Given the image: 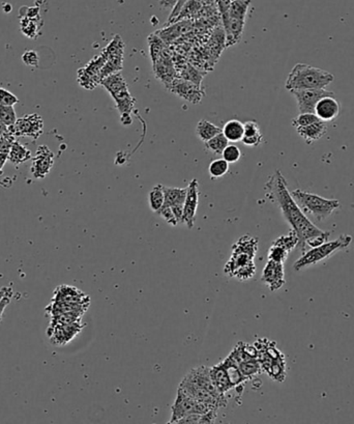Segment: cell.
Returning <instances> with one entry per match:
<instances>
[{"instance_id": "8992f818", "label": "cell", "mask_w": 354, "mask_h": 424, "mask_svg": "<svg viewBox=\"0 0 354 424\" xmlns=\"http://www.w3.org/2000/svg\"><path fill=\"white\" fill-rule=\"evenodd\" d=\"M291 195L306 215L312 216L319 222L324 221L333 215V212L341 208V203L337 199H324L299 189L292 191Z\"/></svg>"}, {"instance_id": "74e56055", "label": "cell", "mask_w": 354, "mask_h": 424, "mask_svg": "<svg viewBox=\"0 0 354 424\" xmlns=\"http://www.w3.org/2000/svg\"><path fill=\"white\" fill-rule=\"evenodd\" d=\"M298 237L296 236L295 232L293 230L289 232L288 234H285V236H281L279 238H277L273 244L277 245V246L283 247L286 250L291 252L292 250H294L295 247L298 246Z\"/></svg>"}, {"instance_id": "e575fe53", "label": "cell", "mask_w": 354, "mask_h": 424, "mask_svg": "<svg viewBox=\"0 0 354 424\" xmlns=\"http://www.w3.org/2000/svg\"><path fill=\"white\" fill-rule=\"evenodd\" d=\"M148 47L149 55H150L151 62H153V64L159 59L161 52L168 47V45H166L165 42L157 33H153V35L148 37Z\"/></svg>"}, {"instance_id": "4fadbf2b", "label": "cell", "mask_w": 354, "mask_h": 424, "mask_svg": "<svg viewBox=\"0 0 354 424\" xmlns=\"http://www.w3.org/2000/svg\"><path fill=\"white\" fill-rule=\"evenodd\" d=\"M106 58L104 54L91 60L85 68H81L78 72V80L81 86L87 89H92L97 84H101V72L105 64Z\"/></svg>"}, {"instance_id": "30bf717a", "label": "cell", "mask_w": 354, "mask_h": 424, "mask_svg": "<svg viewBox=\"0 0 354 424\" xmlns=\"http://www.w3.org/2000/svg\"><path fill=\"white\" fill-rule=\"evenodd\" d=\"M124 46L119 35H115L110 42L109 45L104 50L103 54L106 58L105 64L101 72V79L111 74L119 72L122 68Z\"/></svg>"}, {"instance_id": "44dd1931", "label": "cell", "mask_w": 354, "mask_h": 424, "mask_svg": "<svg viewBox=\"0 0 354 424\" xmlns=\"http://www.w3.org/2000/svg\"><path fill=\"white\" fill-rule=\"evenodd\" d=\"M192 20H181L171 24V26H165L161 30L157 31V35L165 42L166 45L173 43L177 37L186 35L193 28Z\"/></svg>"}, {"instance_id": "603a6c76", "label": "cell", "mask_w": 354, "mask_h": 424, "mask_svg": "<svg viewBox=\"0 0 354 424\" xmlns=\"http://www.w3.org/2000/svg\"><path fill=\"white\" fill-rule=\"evenodd\" d=\"M209 374H210L211 381L213 385L215 386L217 390L221 394H225L229 390L233 389V386L230 383L229 378H228L227 371L223 362L215 367H209Z\"/></svg>"}, {"instance_id": "f907efd6", "label": "cell", "mask_w": 354, "mask_h": 424, "mask_svg": "<svg viewBox=\"0 0 354 424\" xmlns=\"http://www.w3.org/2000/svg\"><path fill=\"white\" fill-rule=\"evenodd\" d=\"M178 0H159V6L164 8H173Z\"/></svg>"}, {"instance_id": "277c9868", "label": "cell", "mask_w": 354, "mask_h": 424, "mask_svg": "<svg viewBox=\"0 0 354 424\" xmlns=\"http://www.w3.org/2000/svg\"><path fill=\"white\" fill-rule=\"evenodd\" d=\"M257 349V358L261 369L267 374L271 379L277 383H283L286 379L287 367L283 353L277 348L275 342L263 338L258 340L254 344Z\"/></svg>"}, {"instance_id": "c3c4849f", "label": "cell", "mask_w": 354, "mask_h": 424, "mask_svg": "<svg viewBox=\"0 0 354 424\" xmlns=\"http://www.w3.org/2000/svg\"><path fill=\"white\" fill-rule=\"evenodd\" d=\"M12 296H14V292L12 288H8V293L6 296L3 297L1 301H0V323H1L2 317H3V313L6 311L8 305L10 304V300H12Z\"/></svg>"}, {"instance_id": "ba28073f", "label": "cell", "mask_w": 354, "mask_h": 424, "mask_svg": "<svg viewBox=\"0 0 354 424\" xmlns=\"http://www.w3.org/2000/svg\"><path fill=\"white\" fill-rule=\"evenodd\" d=\"M213 408L195 400L184 390L178 388L175 402L171 408V419L169 423H177L182 417L190 414H205ZM217 410V409H215Z\"/></svg>"}, {"instance_id": "8d00e7d4", "label": "cell", "mask_w": 354, "mask_h": 424, "mask_svg": "<svg viewBox=\"0 0 354 424\" xmlns=\"http://www.w3.org/2000/svg\"><path fill=\"white\" fill-rule=\"evenodd\" d=\"M229 172V163L223 158L221 159H215L209 164L208 172L211 178H223L227 172Z\"/></svg>"}, {"instance_id": "7bdbcfd3", "label": "cell", "mask_w": 354, "mask_h": 424, "mask_svg": "<svg viewBox=\"0 0 354 424\" xmlns=\"http://www.w3.org/2000/svg\"><path fill=\"white\" fill-rule=\"evenodd\" d=\"M222 157L229 164L236 163L242 157V151L235 145H228L222 153Z\"/></svg>"}, {"instance_id": "f5cc1de1", "label": "cell", "mask_w": 354, "mask_h": 424, "mask_svg": "<svg viewBox=\"0 0 354 424\" xmlns=\"http://www.w3.org/2000/svg\"><path fill=\"white\" fill-rule=\"evenodd\" d=\"M204 6H217L215 0H201Z\"/></svg>"}, {"instance_id": "8fae6325", "label": "cell", "mask_w": 354, "mask_h": 424, "mask_svg": "<svg viewBox=\"0 0 354 424\" xmlns=\"http://www.w3.org/2000/svg\"><path fill=\"white\" fill-rule=\"evenodd\" d=\"M290 93L295 98L299 113H314L315 107L319 100L327 95H335L333 91L326 89H304V91H292Z\"/></svg>"}, {"instance_id": "ac0fdd59", "label": "cell", "mask_w": 354, "mask_h": 424, "mask_svg": "<svg viewBox=\"0 0 354 424\" xmlns=\"http://www.w3.org/2000/svg\"><path fill=\"white\" fill-rule=\"evenodd\" d=\"M261 282L269 288L271 292L279 290L285 284V269L284 263L269 261L265 265L262 272Z\"/></svg>"}, {"instance_id": "816d5d0a", "label": "cell", "mask_w": 354, "mask_h": 424, "mask_svg": "<svg viewBox=\"0 0 354 424\" xmlns=\"http://www.w3.org/2000/svg\"><path fill=\"white\" fill-rule=\"evenodd\" d=\"M8 132V127L6 126L3 122L0 120V136Z\"/></svg>"}, {"instance_id": "60d3db41", "label": "cell", "mask_w": 354, "mask_h": 424, "mask_svg": "<svg viewBox=\"0 0 354 424\" xmlns=\"http://www.w3.org/2000/svg\"><path fill=\"white\" fill-rule=\"evenodd\" d=\"M180 78L186 79V80L192 81V82L196 83V84L201 85V81L203 80V74H201L196 68L188 64V66H184V68H181Z\"/></svg>"}, {"instance_id": "484cf974", "label": "cell", "mask_w": 354, "mask_h": 424, "mask_svg": "<svg viewBox=\"0 0 354 424\" xmlns=\"http://www.w3.org/2000/svg\"><path fill=\"white\" fill-rule=\"evenodd\" d=\"M32 158V154L24 145H21L19 141H14L12 143V149H10V158L8 161L14 166L21 165V164L26 163L27 161Z\"/></svg>"}, {"instance_id": "5b68a950", "label": "cell", "mask_w": 354, "mask_h": 424, "mask_svg": "<svg viewBox=\"0 0 354 424\" xmlns=\"http://www.w3.org/2000/svg\"><path fill=\"white\" fill-rule=\"evenodd\" d=\"M101 84L109 91L110 95L115 100L116 107L120 113V120L124 126H130L132 124L130 113L135 110L134 99L128 91V84L119 72L109 75L101 79Z\"/></svg>"}, {"instance_id": "b9f144b4", "label": "cell", "mask_w": 354, "mask_h": 424, "mask_svg": "<svg viewBox=\"0 0 354 424\" xmlns=\"http://www.w3.org/2000/svg\"><path fill=\"white\" fill-rule=\"evenodd\" d=\"M318 116L315 113H299L295 118L292 120V126L297 129L300 127L308 126V125L314 124L319 122Z\"/></svg>"}, {"instance_id": "db71d44e", "label": "cell", "mask_w": 354, "mask_h": 424, "mask_svg": "<svg viewBox=\"0 0 354 424\" xmlns=\"http://www.w3.org/2000/svg\"><path fill=\"white\" fill-rule=\"evenodd\" d=\"M8 288H8V286H3V288L0 290V301H1L2 299H3V297L6 296V293H8Z\"/></svg>"}, {"instance_id": "f1b7e54d", "label": "cell", "mask_w": 354, "mask_h": 424, "mask_svg": "<svg viewBox=\"0 0 354 424\" xmlns=\"http://www.w3.org/2000/svg\"><path fill=\"white\" fill-rule=\"evenodd\" d=\"M224 367H225L226 371H227L228 378H229L230 383L232 384V386L234 387H237V386L242 385L244 382H246V378L242 375V371L238 369L237 365H236L235 361L231 358V357L228 356L225 360L223 361Z\"/></svg>"}, {"instance_id": "6da1fadb", "label": "cell", "mask_w": 354, "mask_h": 424, "mask_svg": "<svg viewBox=\"0 0 354 424\" xmlns=\"http://www.w3.org/2000/svg\"><path fill=\"white\" fill-rule=\"evenodd\" d=\"M265 188L269 199L277 203L283 217L298 237V246L304 252L306 246L314 248L328 241L331 232L320 230L308 219L288 190L287 182L281 172L277 170L269 178Z\"/></svg>"}, {"instance_id": "f6af8a7d", "label": "cell", "mask_w": 354, "mask_h": 424, "mask_svg": "<svg viewBox=\"0 0 354 424\" xmlns=\"http://www.w3.org/2000/svg\"><path fill=\"white\" fill-rule=\"evenodd\" d=\"M157 215L163 217L166 220L168 224L172 226H176L178 224L177 219H176L175 215H174L173 211L169 205H164L159 211L157 212Z\"/></svg>"}, {"instance_id": "52a82bcc", "label": "cell", "mask_w": 354, "mask_h": 424, "mask_svg": "<svg viewBox=\"0 0 354 424\" xmlns=\"http://www.w3.org/2000/svg\"><path fill=\"white\" fill-rule=\"evenodd\" d=\"M351 243L352 237L349 234H341L335 240L327 241L320 246L314 247L304 252V255L293 264V269L295 271H300L304 268L317 265L324 259H328L337 251L348 248Z\"/></svg>"}, {"instance_id": "ee69618b", "label": "cell", "mask_w": 354, "mask_h": 424, "mask_svg": "<svg viewBox=\"0 0 354 424\" xmlns=\"http://www.w3.org/2000/svg\"><path fill=\"white\" fill-rule=\"evenodd\" d=\"M19 103L18 97L8 89L0 87V105L14 106Z\"/></svg>"}, {"instance_id": "681fc988", "label": "cell", "mask_w": 354, "mask_h": 424, "mask_svg": "<svg viewBox=\"0 0 354 424\" xmlns=\"http://www.w3.org/2000/svg\"><path fill=\"white\" fill-rule=\"evenodd\" d=\"M204 414H190L182 417L177 423H202V417Z\"/></svg>"}, {"instance_id": "3957f363", "label": "cell", "mask_w": 354, "mask_h": 424, "mask_svg": "<svg viewBox=\"0 0 354 424\" xmlns=\"http://www.w3.org/2000/svg\"><path fill=\"white\" fill-rule=\"evenodd\" d=\"M335 76L327 71L306 64H297L288 75L285 82L287 91H304V89H326Z\"/></svg>"}, {"instance_id": "7a4b0ae2", "label": "cell", "mask_w": 354, "mask_h": 424, "mask_svg": "<svg viewBox=\"0 0 354 424\" xmlns=\"http://www.w3.org/2000/svg\"><path fill=\"white\" fill-rule=\"evenodd\" d=\"M258 250V239L254 237H242L232 247V255L226 263L224 272L232 278L246 282L254 277L256 267L254 259Z\"/></svg>"}, {"instance_id": "1f68e13d", "label": "cell", "mask_w": 354, "mask_h": 424, "mask_svg": "<svg viewBox=\"0 0 354 424\" xmlns=\"http://www.w3.org/2000/svg\"><path fill=\"white\" fill-rule=\"evenodd\" d=\"M14 141H16V136L12 135L10 131L0 136V170L3 169L4 165L8 162L10 149Z\"/></svg>"}, {"instance_id": "d4e9b609", "label": "cell", "mask_w": 354, "mask_h": 424, "mask_svg": "<svg viewBox=\"0 0 354 424\" xmlns=\"http://www.w3.org/2000/svg\"><path fill=\"white\" fill-rule=\"evenodd\" d=\"M222 133L229 142L236 143L242 140L244 135V125L238 120H230L224 125Z\"/></svg>"}, {"instance_id": "7c38bea8", "label": "cell", "mask_w": 354, "mask_h": 424, "mask_svg": "<svg viewBox=\"0 0 354 424\" xmlns=\"http://www.w3.org/2000/svg\"><path fill=\"white\" fill-rule=\"evenodd\" d=\"M54 165V153L47 147L41 145L37 147L35 155L32 158L30 174L37 180L45 178L51 172Z\"/></svg>"}, {"instance_id": "836d02e7", "label": "cell", "mask_w": 354, "mask_h": 424, "mask_svg": "<svg viewBox=\"0 0 354 424\" xmlns=\"http://www.w3.org/2000/svg\"><path fill=\"white\" fill-rule=\"evenodd\" d=\"M165 203V193H164V185L157 184L151 189L148 194L149 208L151 211L157 213Z\"/></svg>"}, {"instance_id": "4316f807", "label": "cell", "mask_w": 354, "mask_h": 424, "mask_svg": "<svg viewBox=\"0 0 354 424\" xmlns=\"http://www.w3.org/2000/svg\"><path fill=\"white\" fill-rule=\"evenodd\" d=\"M203 8H204V6H203L201 0H188L184 4V8H181L179 15L174 20L173 23L181 20H193V19L196 18L197 16L201 14V10H202Z\"/></svg>"}, {"instance_id": "ab89813d", "label": "cell", "mask_w": 354, "mask_h": 424, "mask_svg": "<svg viewBox=\"0 0 354 424\" xmlns=\"http://www.w3.org/2000/svg\"><path fill=\"white\" fill-rule=\"evenodd\" d=\"M289 253V251L286 250L283 247L273 244L271 248H269L267 257H268L269 261H277V263H285Z\"/></svg>"}, {"instance_id": "d6986e66", "label": "cell", "mask_w": 354, "mask_h": 424, "mask_svg": "<svg viewBox=\"0 0 354 424\" xmlns=\"http://www.w3.org/2000/svg\"><path fill=\"white\" fill-rule=\"evenodd\" d=\"M165 193V203L164 205H169L177 219L178 224L182 223L184 215V205L186 196V188H173V187L164 186Z\"/></svg>"}, {"instance_id": "d590c367", "label": "cell", "mask_w": 354, "mask_h": 424, "mask_svg": "<svg viewBox=\"0 0 354 424\" xmlns=\"http://www.w3.org/2000/svg\"><path fill=\"white\" fill-rule=\"evenodd\" d=\"M204 145L206 149H208L211 153L215 154V155H222L224 149L229 145V141L224 136L223 133H219V134L213 137L210 140L204 142Z\"/></svg>"}, {"instance_id": "e0dca14e", "label": "cell", "mask_w": 354, "mask_h": 424, "mask_svg": "<svg viewBox=\"0 0 354 424\" xmlns=\"http://www.w3.org/2000/svg\"><path fill=\"white\" fill-rule=\"evenodd\" d=\"M184 379L210 392L213 396L219 398L224 404H228V400L227 398H226L225 394H221V392L215 388V386L213 385V381H211L210 374H209V367H196V369H193L192 371L186 374Z\"/></svg>"}, {"instance_id": "bcb514c9", "label": "cell", "mask_w": 354, "mask_h": 424, "mask_svg": "<svg viewBox=\"0 0 354 424\" xmlns=\"http://www.w3.org/2000/svg\"><path fill=\"white\" fill-rule=\"evenodd\" d=\"M22 60L26 66L37 68L39 66V56L35 51L28 50L22 55Z\"/></svg>"}, {"instance_id": "cb8c5ba5", "label": "cell", "mask_w": 354, "mask_h": 424, "mask_svg": "<svg viewBox=\"0 0 354 424\" xmlns=\"http://www.w3.org/2000/svg\"><path fill=\"white\" fill-rule=\"evenodd\" d=\"M244 135L242 142L246 147H258L262 143L263 135L256 120L244 122Z\"/></svg>"}, {"instance_id": "5bb4252c", "label": "cell", "mask_w": 354, "mask_h": 424, "mask_svg": "<svg viewBox=\"0 0 354 424\" xmlns=\"http://www.w3.org/2000/svg\"><path fill=\"white\" fill-rule=\"evenodd\" d=\"M169 91L174 95H178V97L192 104L200 103L203 95H204V91H202L201 85L180 78V77H176L174 79Z\"/></svg>"}, {"instance_id": "7dc6e473", "label": "cell", "mask_w": 354, "mask_h": 424, "mask_svg": "<svg viewBox=\"0 0 354 424\" xmlns=\"http://www.w3.org/2000/svg\"><path fill=\"white\" fill-rule=\"evenodd\" d=\"M188 0H178L176 6L172 8L171 14L168 17L167 22H166L165 26H167L168 24L171 25L172 23L174 22L176 18H177L178 15H179L180 10L184 8V4L188 2Z\"/></svg>"}, {"instance_id": "4dcf8cb0", "label": "cell", "mask_w": 354, "mask_h": 424, "mask_svg": "<svg viewBox=\"0 0 354 424\" xmlns=\"http://www.w3.org/2000/svg\"><path fill=\"white\" fill-rule=\"evenodd\" d=\"M250 2H252L250 0H232L228 10V19L246 21Z\"/></svg>"}, {"instance_id": "f35d334b", "label": "cell", "mask_w": 354, "mask_h": 424, "mask_svg": "<svg viewBox=\"0 0 354 424\" xmlns=\"http://www.w3.org/2000/svg\"><path fill=\"white\" fill-rule=\"evenodd\" d=\"M17 118L16 111L14 106L0 105V120L3 122L8 128L14 125Z\"/></svg>"}, {"instance_id": "d6a6232c", "label": "cell", "mask_w": 354, "mask_h": 424, "mask_svg": "<svg viewBox=\"0 0 354 424\" xmlns=\"http://www.w3.org/2000/svg\"><path fill=\"white\" fill-rule=\"evenodd\" d=\"M238 369L242 371V375L250 380L256 376L260 375L262 369H261L260 363L258 358H250L246 360L240 361L237 363Z\"/></svg>"}, {"instance_id": "83f0119b", "label": "cell", "mask_w": 354, "mask_h": 424, "mask_svg": "<svg viewBox=\"0 0 354 424\" xmlns=\"http://www.w3.org/2000/svg\"><path fill=\"white\" fill-rule=\"evenodd\" d=\"M222 133V129L206 120H199L196 127L197 137L203 142L210 140L215 135Z\"/></svg>"}, {"instance_id": "ffe728a7", "label": "cell", "mask_w": 354, "mask_h": 424, "mask_svg": "<svg viewBox=\"0 0 354 424\" xmlns=\"http://www.w3.org/2000/svg\"><path fill=\"white\" fill-rule=\"evenodd\" d=\"M341 112V104L335 99V95H327L319 100L315 107L314 113L322 122H333L339 116Z\"/></svg>"}, {"instance_id": "9a60e30c", "label": "cell", "mask_w": 354, "mask_h": 424, "mask_svg": "<svg viewBox=\"0 0 354 424\" xmlns=\"http://www.w3.org/2000/svg\"><path fill=\"white\" fill-rule=\"evenodd\" d=\"M153 68L155 77L169 89L174 79L177 76V72H176L175 68H174L173 60H172L169 48H166L161 52L159 59L153 64Z\"/></svg>"}, {"instance_id": "11a10c76", "label": "cell", "mask_w": 354, "mask_h": 424, "mask_svg": "<svg viewBox=\"0 0 354 424\" xmlns=\"http://www.w3.org/2000/svg\"><path fill=\"white\" fill-rule=\"evenodd\" d=\"M2 174V170H0V176Z\"/></svg>"}, {"instance_id": "7402d4cb", "label": "cell", "mask_w": 354, "mask_h": 424, "mask_svg": "<svg viewBox=\"0 0 354 424\" xmlns=\"http://www.w3.org/2000/svg\"><path fill=\"white\" fill-rule=\"evenodd\" d=\"M296 132L306 141V143L312 145L313 142L318 141L319 139L322 138L326 134L327 125L326 122L319 120V122L308 125V126L296 129Z\"/></svg>"}, {"instance_id": "9c48e42d", "label": "cell", "mask_w": 354, "mask_h": 424, "mask_svg": "<svg viewBox=\"0 0 354 424\" xmlns=\"http://www.w3.org/2000/svg\"><path fill=\"white\" fill-rule=\"evenodd\" d=\"M8 131L16 137H29L37 140L43 134V118L37 113L26 114L18 118Z\"/></svg>"}, {"instance_id": "2e32d148", "label": "cell", "mask_w": 354, "mask_h": 424, "mask_svg": "<svg viewBox=\"0 0 354 424\" xmlns=\"http://www.w3.org/2000/svg\"><path fill=\"white\" fill-rule=\"evenodd\" d=\"M198 205L199 184L198 181L194 178L186 187V196L184 205V215H182V223L186 224L190 230L194 228Z\"/></svg>"}, {"instance_id": "f546056e", "label": "cell", "mask_w": 354, "mask_h": 424, "mask_svg": "<svg viewBox=\"0 0 354 424\" xmlns=\"http://www.w3.org/2000/svg\"><path fill=\"white\" fill-rule=\"evenodd\" d=\"M21 33L29 39H37L41 33V19L23 17L20 23Z\"/></svg>"}]
</instances>
